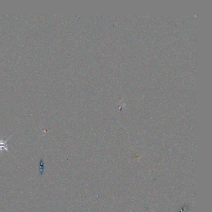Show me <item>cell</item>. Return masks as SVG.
Wrapping results in <instances>:
<instances>
[{"instance_id":"1","label":"cell","mask_w":212,"mask_h":212,"mask_svg":"<svg viewBox=\"0 0 212 212\" xmlns=\"http://www.w3.org/2000/svg\"><path fill=\"white\" fill-rule=\"evenodd\" d=\"M10 138V137H9ZM9 138H8L6 140H3V139L0 138V151H6L7 152H9L8 151V144L7 143L8 139H9Z\"/></svg>"}]
</instances>
